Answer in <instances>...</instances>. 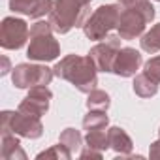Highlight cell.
<instances>
[{"label":"cell","mask_w":160,"mask_h":160,"mask_svg":"<svg viewBox=\"0 0 160 160\" xmlns=\"http://www.w3.org/2000/svg\"><path fill=\"white\" fill-rule=\"evenodd\" d=\"M53 73L55 77L72 83L73 89H77L83 94H89L91 91L98 87V68L94 66L89 55L81 57V55L72 53V55L62 57L53 66Z\"/></svg>","instance_id":"6da1fadb"},{"label":"cell","mask_w":160,"mask_h":160,"mask_svg":"<svg viewBox=\"0 0 160 160\" xmlns=\"http://www.w3.org/2000/svg\"><path fill=\"white\" fill-rule=\"evenodd\" d=\"M91 15V4L79 0H53V8L47 15L57 34H68L72 28H83Z\"/></svg>","instance_id":"7a4b0ae2"},{"label":"cell","mask_w":160,"mask_h":160,"mask_svg":"<svg viewBox=\"0 0 160 160\" xmlns=\"http://www.w3.org/2000/svg\"><path fill=\"white\" fill-rule=\"evenodd\" d=\"M60 55V43L55 40V30L49 21L38 19L30 27V40L27 47V57L32 62H51Z\"/></svg>","instance_id":"3957f363"},{"label":"cell","mask_w":160,"mask_h":160,"mask_svg":"<svg viewBox=\"0 0 160 160\" xmlns=\"http://www.w3.org/2000/svg\"><path fill=\"white\" fill-rule=\"evenodd\" d=\"M121 13H122V6L119 2L117 4H102V6H98L89 15V19L85 21L83 34L92 42L106 40L111 34V30L117 28Z\"/></svg>","instance_id":"277c9868"},{"label":"cell","mask_w":160,"mask_h":160,"mask_svg":"<svg viewBox=\"0 0 160 160\" xmlns=\"http://www.w3.org/2000/svg\"><path fill=\"white\" fill-rule=\"evenodd\" d=\"M8 134H17L19 138L27 139H38L43 134V124L40 117L28 115L23 111H2L0 113V136H8Z\"/></svg>","instance_id":"5b68a950"},{"label":"cell","mask_w":160,"mask_h":160,"mask_svg":"<svg viewBox=\"0 0 160 160\" xmlns=\"http://www.w3.org/2000/svg\"><path fill=\"white\" fill-rule=\"evenodd\" d=\"M53 68L45 66V62L42 64H34L30 62H21L12 70V83L15 89H30V87H38V85H49L53 81Z\"/></svg>","instance_id":"8992f818"},{"label":"cell","mask_w":160,"mask_h":160,"mask_svg":"<svg viewBox=\"0 0 160 160\" xmlns=\"http://www.w3.org/2000/svg\"><path fill=\"white\" fill-rule=\"evenodd\" d=\"M30 40V28L21 17H4L0 25V45L6 51H17Z\"/></svg>","instance_id":"52a82bcc"},{"label":"cell","mask_w":160,"mask_h":160,"mask_svg":"<svg viewBox=\"0 0 160 160\" xmlns=\"http://www.w3.org/2000/svg\"><path fill=\"white\" fill-rule=\"evenodd\" d=\"M121 43H122V38L119 34H109L106 40H102V42H98L96 45L91 47L89 57L92 58V62L98 68V72L113 73V64H115L117 53L122 47Z\"/></svg>","instance_id":"ba28073f"},{"label":"cell","mask_w":160,"mask_h":160,"mask_svg":"<svg viewBox=\"0 0 160 160\" xmlns=\"http://www.w3.org/2000/svg\"><path fill=\"white\" fill-rule=\"evenodd\" d=\"M53 100V92L47 85H38V87H30L27 96L21 100L19 104V111L28 113V115H36V117H43L49 111V104Z\"/></svg>","instance_id":"9c48e42d"},{"label":"cell","mask_w":160,"mask_h":160,"mask_svg":"<svg viewBox=\"0 0 160 160\" xmlns=\"http://www.w3.org/2000/svg\"><path fill=\"white\" fill-rule=\"evenodd\" d=\"M147 19L143 17V13L136 8H122V13H121V19H119V25H117V34L130 42V40H136V38H141V34L145 32V27H147Z\"/></svg>","instance_id":"30bf717a"},{"label":"cell","mask_w":160,"mask_h":160,"mask_svg":"<svg viewBox=\"0 0 160 160\" xmlns=\"http://www.w3.org/2000/svg\"><path fill=\"white\" fill-rule=\"evenodd\" d=\"M143 64V55L134 47H121L113 64V73L119 77H134Z\"/></svg>","instance_id":"8fae6325"},{"label":"cell","mask_w":160,"mask_h":160,"mask_svg":"<svg viewBox=\"0 0 160 160\" xmlns=\"http://www.w3.org/2000/svg\"><path fill=\"white\" fill-rule=\"evenodd\" d=\"M8 6L13 13H21V15H27L38 21L49 15L53 8V0H10Z\"/></svg>","instance_id":"7c38bea8"},{"label":"cell","mask_w":160,"mask_h":160,"mask_svg":"<svg viewBox=\"0 0 160 160\" xmlns=\"http://www.w3.org/2000/svg\"><path fill=\"white\" fill-rule=\"evenodd\" d=\"M108 136H109V147L115 151V154L122 156V158H130V154L134 151V141H132L130 134L122 126H109Z\"/></svg>","instance_id":"4fadbf2b"},{"label":"cell","mask_w":160,"mask_h":160,"mask_svg":"<svg viewBox=\"0 0 160 160\" xmlns=\"http://www.w3.org/2000/svg\"><path fill=\"white\" fill-rule=\"evenodd\" d=\"M0 138H2V145H0V158L2 160H27V152L23 151L17 134H8Z\"/></svg>","instance_id":"5bb4252c"},{"label":"cell","mask_w":160,"mask_h":160,"mask_svg":"<svg viewBox=\"0 0 160 160\" xmlns=\"http://www.w3.org/2000/svg\"><path fill=\"white\" fill-rule=\"evenodd\" d=\"M132 91L136 92V96H139V98H143V100H149V98L156 96V92H158V83L154 81V79H151L145 72H141V73H136V75H134Z\"/></svg>","instance_id":"9a60e30c"},{"label":"cell","mask_w":160,"mask_h":160,"mask_svg":"<svg viewBox=\"0 0 160 160\" xmlns=\"http://www.w3.org/2000/svg\"><path fill=\"white\" fill-rule=\"evenodd\" d=\"M139 45H141V51H145L147 55L160 53V23H156L154 27H151L147 32L141 34Z\"/></svg>","instance_id":"2e32d148"},{"label":"cell","mask_w":160,"mask_h":160,"mask_svg":"<svg viewBox=\"0 0 160 160\" xmlns=\"http://www.w3.org/2000/svg\"><path fill=\"white\" fill-rule=\"evenodd\" d=\"M58 141L64 147H68L72 151V154H79L81 149H83V145H85L83 134L79 132V130H75V128H64L60 132V136H58Z\"/></svg>","instance_id":"e0dca14e"},{"label":"cell","mask_w":160,"mask_h":160,"mask_svg":"<svg viewBox=\"0 0 160 160\" xmlns=\"http://www.w3.org/2000/svg\"><path fill=\"white\" fill-rule=\"evenodd\" d=\"M85 145L96 151L106 152L109 147V136H108V128H96V130H89L85 134Z\"/></svg>","instance_id":"ac0fdd59"},{"label":"cell","mask_w":160,"mask_h":160,"mask_svg":"<svg viewBox=\"0 0 160 160\" xmlns=\"http://www.w3.org/2000/svg\"><path fill=\"white\" fill-rule=\"evenodd\" d=\"M109 126V115L102 109H89V113L83 117V130H96V128H108Z\"/></svg>","instance_id":"d6986e66"},{"label":"cell","mask_w":160,"mask_h":160,"mask_svg":"<svg viewBox=\"0 0 160 160\" xmlns=\"http://www.w3.org/2000/svg\"><path fill=\"white\" fill-rule=\"evenodd\" d=\"M87 109H102V111H108L109 106H111V96L102 91V89H94L87 94Z\"/></svg>","instance_id":"ffe728a7"},{"label":"cell","mask_w":160,"mask_h":160,"mask_svg":"<svg viewBox=\"0 0 160 160\" xmlns=\"http://www.w3.org/2000/svg\"><path fill=\"white\" fill-rule=\"evenodd\" d=\"M73 154H72V151L68 149V147H64L60 141L57 143V145H51L49 149H45V151H42V152H38L36 154V158L38 160H42V158H57V160H70Z\"/></svg>","instance_id":"44dd1931"},{"label":"cell","mask_w":160,"mask_h":160,"mask_svg":"<svg viewBox=\"0 0 160 160\" xmlns=\"http://www.w3.org/2000/svg\"><path fill=\"white\" fill-rule=\"evenodd\" d=\"M143 72H145L151 79H154L156 83H160V55L151 57V58L143 64Z\"/></svg>","instance_id":"7402d4cb"},{"label":"cell","mask_w":160,"mask_h":160,"mask_svg":"<svg viewBox=\"0 0 160 160\" xmlns=\"http://www.w3.org/2000/svg\"><path fill=\"white\" fill-rule=\"evenodd\" d=\"M102 156H104V152H102V151L91 149V147H87V145H83L81 152H79V158H102Z\"/></svg>","instance_id":"603a6c76"},{"label":"cell","mask_w":160,"mask_h":160,"mask_svg":"<svg viewBox=\"0 0 160 160\" xmlns=\"http://www.w3.org/2000/svg\"><path fill=\"white\" fill-rule=\"evenodd\" d=\"M149 156L151 158H160V138L149 145Z\"/></svg>","instance_id":"cb8c5ba5"},{"label":"cell","mask_w":160,"mask_h":160,"mask_svg":"<svg viewBox=\"0 0 160 160\" xmlns=\"http://www.w3.org/2000/svg\"><path fill=\"white\" fill-rule=\"evenodd\" d=\"M12 62H10V58H8V55H2V68H0V75H8V73H12Z\"/></svg>","instance_id":"d4e9b609"},{"label":"cell","mask_w":160,"mask_h":160,"mask_svg":"<svg viewBox=\"0 0 160 160\" xmlns=\"http://www.w3.org/2000/svg\"><path fill=\"white\" fill-rule=\"evenodd\" d=\"M117 2H119L122 8H136L138 4L143 2V0H117Z\"/></svg>","instance_id":"484cf974"},{"label":"cell","mask_w":160,"mask_h":160,"mask_svg":"<svg viewBox=\"0 0 160 160\" xmlns=\"http://www.w3.org/2000/svg\"><path fill=\"white\" fill-rule=\"evenodd\" d=\"M79 2H85V4H91V2H92V0H79Z\"/></svg>","instance_id":"4316f807"},{"label":"cell","mask_w":160,"mask_h":160,"mask_svg":"<svg viewBox=\"0 0 160 160\" xmlns=\"http://www.w3.org/2000/svg\"><path fill=\"white\" fill-rule=\"evenodd\" d=\"M158 138H160V128H158Z\"/></svg>","instance_id":"83f0119b"},{"label":"cell","mask_w":160,"mask_h":160,"mask_svg":"<svg viewBox=\"0 0 160 160\" xmlns=\"http://www.w3.org/2000/svg\"><path fill=\"white\" fill-rule=\"evenodd\" d=\"M156 2H160V0H156Z\"/></svg>","instance_id":"f1b7e54d"}]
</instances>
